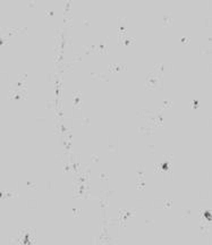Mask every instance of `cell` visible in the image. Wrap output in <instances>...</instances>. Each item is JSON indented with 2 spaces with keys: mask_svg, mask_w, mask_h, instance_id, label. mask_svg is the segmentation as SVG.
Segmentation results:
<instances>
[{
  "mask_svg": "<svg viewBox=\"0 0 212 245\" xmlns=\"http://www.w3.org/2000/svg\"><path fill=\"white\" fill-rule=\"evenodd\" d=\"M171 162L172 155L171 154H166L165 160L161 164H155L154 171L155 172H161L163 175V181H172V171H171Z\"/></svg>",
  "mask_w": 212,
  "mask_h": 245,
  "instance_id": "cell-1",
  "label": "cell"
},
{
  "mask_svg": "<svg viewBox=\"0 0 212 245\" xmlns=\"http://www.w3.org/2000/svg\"><path fill=\"white\" fill-rule=\"evenodd\" d=\"M146 90H157L162 91L163 90V75L159 74L157 72H150L146 74Z\"/></svg>",
  "mask_w": 212,
  "mask_h": 245,
  "instance_id": "cell-2",
  "label": "cell"
},
{
  "mask_svg": "<svg viewBox=\"0 0 212 245\" xmlns=\"http://www.w3.org/2000/svg\"><path fill=\"white\" fill-rule=\"evenodd\" d=\"M26 31L27 29L26 27H23V29H13V27H2L1 29V39H0V43L1 46L5 43V42H8V39H10L13 36H16V35H26Z\"/></svg>",
  "mask_w": 212,
  "mask_h": 245,
  "instance_id": "cell-3",
  "label": "cell"
},
{
  "mask_svg": "<svg viewBox=\"0 0 212 245\" xmlns=\"http://www.w3.org/2000/svg\"><path fill=\"white\" fill-rule=\"evenodd\" d=\"M138 117H142L146 124L151 127H157L155 124V110H149V109H140L136 111Z\"/></svg>",
  "mask_w": 212,
  "mask_h": 245,
  "instance_id": "cell-4",
  "label": "cell"
},
{
  "mask_svg": "<svg viewBox=\"0 0 212 245\" xmlns=\"http://www.w3.org/2000/svg\"><path fill=\"white\" fill-rule=\"evenodd\" d=\"M120 216H119V219L116 221V220H110V225L111 226H115V225H119L120 227H124L126 226V219L128 217H132V216H135V211H128V210H123L121 209L119 211Z\"/></svg>",
  "mask_w": 212,
  "mask_h": 245,
  "instance_id": "cell-5",
  "label": "cell"
},
{
  "mask_svg": "<svg viewBox=\"0 0 212 245\" xmlns=\"http://www.w3.org/2000/svg\"><path fill=\"white\" fill-rule=\"evenodd\" d=\"M145 169H144L143 165H138L137 169H136V179H135V184L137 186V189L140 191H143L145 188Z\"/></svg>",
  "mask_w": 212,
  "mask_h": 245,
  "instance_id": "cell-6",
  "label": "cell"
},
{
  "mask_svg": "<svg viewBox=\"0 0 212 245\" xmlns=\"http://www.w3.org/2000/svg\"><path fill=\"white\" fill-rule=\"evenodd\" d=\"M109 52V38L102 36L101 41L97 44V53L107 55Z\"/></svg>",
  "mask_w": 212,
  "mask_h": 245,
  "instance_id": "cell-7",
  "label": "cell"
},
{
  "mask_svg": "<svg viewBox=\"0 0 212 245\" xmlns=\"http://www.w3.org/2000/svg\"><path fill=\"white\" fill-rule=\"evenodd\" d=\"M117 31H118L119 42H120V41L127 35V18H119V19H118Z\"/></svg>",
  "mask_w": 212,
  "mask_h": 245,
  "instance_id": "cell-8",
  "label": "cell"
},
{
  "mask_svg": "<svg viewBox=\"0 0 212 245\" xmlns=\"http://www.w3.org/2000/svg\"><path fill=\"white\" fill-rule=\"evenodd\" d=\"M171 67H172L171 64H157L154 66V72L163 75V74L169 73V72H171L172 70Z\"/></svg>",
  "mask_w": 212,
  "mask_h": 245,
  "instance_id": "cell-9",
  "label": "cell"
},
{
  "mask_svg": "<svg viewBox=\"0 0 212 245\" xmlns=\"http://www.w3.org/2000/svg\"><path fill=\"white\" fill-rule=\"evenodd\" d=\"M109 153L117 154L118 153V137L110 136L109 137Z\"/></svg>",
  "mask_w": 212,
  "mask_h": 245,
  "instance_id": "cell-10",
  "label": "cell"
},
{
  "mask_svg": "<svg viewBox=\"0 0 212 245\" xmlns=\"http://www.w3.org/2000/svg\"><path fill=\"white\" fill-rule=\"evenodd\" d=\"M137 134L140 136H151L154 134V130L151 126H143V127H137Z\"/></svg>",
  "mask_w": 212,
  "mask_h": 245,
  "instance_id": "cell-11",
  "label": "cell"
},
{
  "mask_svg": "<svg viewBox=\"0 0 212 245\" xmlns=\"http://www.w3.org/2000/svg\"><path fill=\"white\" fill-rule=\"evenodd\" d=\"M172 24V12L171 10H163V15H162V25L165 27L171 26Z\"/></svg>",
  "mask_w": 212,
  "mask_h": 245,
  "instance_id": "cell-12",
  "label": "cell"
},
{
  "mask_svg": "<svg viewBox=\"0 0 212 245\" xmlns=\"http://www.w3.org/2000/svg\"><path fill=\"white\" fill-rule=\"evenodd\" d=\"M127 67L124 64H110L109 65L110 73H125Z\"/></svg>",
  "mask_w": 212,
  "mask_h": 245,
  "instance_id": "cell-13",
  "label": "cell"
},
{
  "mask_svg": "<svg viewBox=\"0 0 212 245\" xmlns=\"http://www.w3.org/2000/svg\"><path fill=\"white\" fill-rule=\"evenodd\" d=\"M100 207H101V211H102V218H106V213H107V209H108V198L107 196H100Z\"/></svg>",
  "mask_w": 212,
  "mask_h": 245,
  "instance_id": "cell-14",
  "label": "cell"
},
{
  "mask_svg": "<svg viewBox=\"0 0 212 245\" xmlns=\"http://www.w3.org/2000/svg\"><path fill=\"white\" fill-rule=\"evenodd\" d=\"M120 46H125V47H132L136 44V39L135 38H131V36H125L123 40L119 42Z\"/></svg>",
  "mask_w": 212,
  "mask_h": 245,
  "instance_id": "cell-15",
  "label": "cell"
},
{
  "mask_svg": "<svg viewBox=\"0 0 212 245\" xmlns=\"http://www.w3.org/2000/svg\"><path fill=\"white\" fill-rule=\"evenodd\" d=\"M163 110L162 109H158L155 110V124H157V127H160V126H163Z\"/></svg>",
  "mask_w": 212,
  "mask_h": 245,
  "instance_id": "cell-16",
  "label": "cell"
},
{
  "mask_svg": "<svg viewBox=\"0 0 212 245\" xmlns=\"http://www.w3.org/2000/svg\"><path fill=\"white\" fill-rule=\"evenodd\" d=\"M92 81H103V82H109V77L107 74H100V73H91Z\"/></svg>",
  "mask_w": 212,
  "mask_h": 245,
  "instance_id": "cell-17",
  "label": "cell"
},
{
  "mask_svg": "<svg viewBox=\"0 0 212 245\" xmlns=\"http://www.w3.org/2000/svg\"><path fill=\"white\" fill-rule=\"evenodd\" d=\"M1 200H5V199H16L17 198V193H14V192H4V189H1Z\"/></svg>",
  "mask_w": 212,
  "mask_h": 245,
  "instance_id": "cell-18",
  "label": "cell"
},
{
  "mask_svg": "<svg viewBox=\"0 0 212 245\" xmlns=\"http://www.w3.org/2000/svg\"><path fill=\"white\" fill-rule=\"evenodd\" d=\"M74 109H81V92L75 91L74 92Z\"/></svg>",
  "mask_w": 212,
  "mask_h": 245,
  "instance_id": "cell-19",
  "label": "cell"
},
{
  "mask_svg": "<svg viewBox=\"0 0 212 245\" xmlns=\"http://www.w3.org/2000/svg\"><path fill=\"white\" fill-rule=\"evenodd\" d=\"M72 17H73V15H72V13H68V14H66V15H64V25H66L67 27L69 29V26L72 27L73 26V24H72Z\"/></svg>",
  "mask_w": 212,
  "mask_h": 245,
  "instance_id": "cell-20",
  "label": "cell"
},
{
  "mask_svg": "<svg viewBox=\"0 0 212 245\" xmlns=\"http://www.w3.org/2000/svg\"><path fill=\"white\" fill-rule=\"evenodd\" d=\"M83 52H84L85 55L97 53V44H95V46H84L83 47Z\"/></svg>",
  "mask_w": 212,
  "mask_h": 245,
  "instance_id": "cell-21",
  "label": "cell"
},
{
  "mask_svg": "<svg viewBox=\"0 0 212 245\" xmlns=\"http://www.w3.org/2000/svg\"><path fill=\"white\" fill-rule=\"evenodd\" d=\"M108 181H109V175L107 172H101V184L102 185L108 184Z\"/></svg>",
  "mask_w": 212,
  "mask_h": 245,
  "instance_id": "cell-22",
  "label": "cell"
},
{
  "mask_svg": "<svg viewBox=\"0 0 212 245\" xmlns=\"http://www.w3.org/2000/svg\"><path fill=\"white\" fill-rule=\"evenodd\" d=\"M162 110L165 111L166 109H169V108H171V104H172V102L171 101H169V100H163L162 101Z\"/></svg>",
  "mask_w": 212,
  "mask_h": 245,
  "instance_id": "cell-23",
  "label": "cell"
},
{
  "mask_svg": "<svg viewBox=\"0 0 212 245\" xmlns=\"http://www.w3.org/2000/svg\"><path fill=\"white\" fill-rule=\"evenodd\" d=\"M22 184H24L25 185V189L26 188H32V189H35L36 188V185H35V183H32V182H25V183H23V182H21ZM23 188V189H24Z\"/></svg>",
  "mask_w": 212,
  "mask_h": 245,
  "instance_id": "cell-24",
  "label": "cell"
},
{
  "mask_svg": "<svg viewBox=\"0 0 212 245\" xmlns=\"http://www.w3.org/2000/svg\"><path fill=\"white\" fill-rule=\"evenodd\" d=\"M201 52L202 53H206V55H211V49L210 48H206L205 46L201 47Z\"/></svg>",
  "mask_w": 212,
  "mask_h": 245,
  "instance_id": "cell-25",
  "label": "cell"
},
{
  "mask_svg": "<svg viewBox=\"0 0 212 245\" xmlns=\"http://www.w3.org/2000/svg\"><path fill=\"white\" fill-rule=\"evenodd\" d=\"M91 25V19L90 18H84L82 21V26H85V27H89Z\"/></svg>",
  "mask_w": 212,
  "mask_h": 245,
  "instance_id": "cell-26",
  "label": "cell"
},
{
  "mask_svg": "<svg viewBox=\"0 0 212 245\" xmlns=\"http://www.w3.org/2000/svg\"><path fill=\"white\" fill-rule=\"evenodd\" d=\"M144 224H145L146 226L153 227V226H154V220H151V219H144Z\"/></svg>",
  "mask_w": 212,
  "mask_h": 245,
  "instance_id": "cell-27",
  "label": "cell"
},
{
  "mask_svg": "<svg viewBox=\"0 0 212 245\" xmlns=\"http://www.w3.org/2000/svg\"><path fill=\"white\" fill-rule=\"evenodd\" d=\"M70 4H72V1H70V0H68V1L66 2V8H65L64 15H66V14H68V13H69V6H70Z\"/></svg>",
  "mask_w": 212,
  "mask_h": 245,
  "instance_id": "cell-28",
  "label": "cell"
},
{
  "mask_svg": "<svg viewBox=\"0 0 212 245\" xmlns=\"http://www.w3.org/2000/svg\"><path fill=\"white\" fill-rule=\"evenodd\" d=\"M182 42H183L184 44H188L189 42H191V38L189 36H183L182 38Z\"/></svg>",
  "mask_w": 212,
  "mask_h": 245,
  "instance_id": "cell-29",
  "label": "cell"
},
{
  "mask_svg": "<svg viewBox=\"0 0 212 245\" xmlns=\"http://www.w3.org/2000/svg\"><path fill=\"white\" fill-rule=\"evenodd\" d=\"M82 121H83V126L84 127L90 125V119L89 118H82Z\"/></svg>",
  "mask_w": 212,
  "mask_h": 245,
  "instance_id": "cell-30",
  "label": "cell"
},
{
  "mask_svg": "<svg viewBox=\"0 0 212 245\" xmlns=\"http://www.w3.org/2000/svg\"><path fill=\"white\" fill-rule=\"evenodd\" d=\"M171 201H169V200H168V201H163V208H170V207H171Z\"/></svg>",
  "mask_w": 212,
  "mask_h": 245,
  "instance_id": "cell-31",
  "label": "cell"
},
{
  "mask_svg": "<svg viewBox=\"0 0 212 245\" xmlns=\"http://www.w3.org/2000/svg\"><path fill=\"white\" fill-rule=\"evenodd\" d=\"M72 211H73V212L75 213V217H76V218L81 216V210H80V209H73Z\"/></svg>",
  "mask_w": 212,
  "mask_h": 245,
  "instance_id": "cell-32",
  "label": "cell"
},
{
  "mask_svg": "<svg viewBox=\"0 0 212 245\" xmlns=\"http://www.w3.org/2000/svg\"><path fill=\"white\" fill-rule=\"evenodd\" d=\"M189 215H191V210H183V217L184 218L188 217Z\"/></svg>",
  "mask_w": 212,
  "mask_h": 245,
  "instance_id": "cell-33",
  "label": "cell"
},
{
  "mask_svg": "<svg viewBox=\"0 0 212 245\" xmlns=\"http://www.w3.org/2000/svg\"><path fill=\"white\" fill-rule=\"evenodd\" d=\"M146 149L149 150L150 153H154V151H153V150H154V145H152V147H151V145H149V147H148Z\"/></svg>",
  "mask_w": 212,
  "mask_h": 245,
  "instance_id": "cell-34",
  "label": "cell"
},
{
  "mask_svg": "<svg viewBox=\"0 0 212 245\" xmlns=\"http://www.w3.org/2000/svg\"><path fill=\"white\" fill-rule=\"evenodd\" d=\"M91 162H99V157H98V155H93Z\"/></svg>",
  "mask_w": 212,
  "mask_h": 245,
  "instance_id": "cell-35",
  "label": "cell"
},
{
  "mask_svg": "<svg viewBox=\"0 0 212 245\" xmlns=\"http://www.w3.org/2000/svg\"><path fill=\"white\" fill-rule=\"evenodd\" d=\"M199 107V101L197 100H194V102H193V109H196Z\"/></svg>",
  "mask_w": 212,
  "mask_h": 245,
  "instance_id": "cell-36",
  "label": "cell"
},
{
  "mask_svg": "<svg viewBox=\"0 0 212 245\" xmlns=\"http://www.w3.org/2000/svg\"><path fill=\"white\" fill-rule=\"evenodd\" d=\"M35 5H36V2H35V1H34V2H30L29 7H31V8H33V7H34V8H35Z\"/></svg>",
  "mask_w": 212,
  "mask_h": 245,
  "instance_id": "cell-37",
  "label": "cell"
},
{
  "mask_svg": "<svg viewBox=\"0 0 212 245\" xmlns=\"http://www.w3.org/2000/svg\"><path fill=\"white\" fill-rule=\"evenodd\" d=\"M47 15H48V16H53V13L52 12H47Z\"/></svg>",
  "mask_w": 212,
  "mask_h": 245,
  "instance_id": "cell-38",
  "label": "cell"
}]
</instances>
